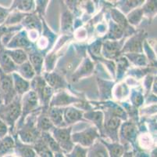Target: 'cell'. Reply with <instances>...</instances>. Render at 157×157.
I'll return each mask as SVG.
<instances>
[{"label": "cell", "instance_id": "obj_57", "mask_svg": "<svg viewBox=\"0 0 157 157\" xmlns=\"http://www.w3.org/2000/svg\"><path fill=\"white\" fill-rule=\"evenodd\" d=\"M10 134L9 127L0 119V138H2Z\"/></svg>", "mask_w": 157, "mask_h": 157}, {"label": "cell", "instance_id": "obj_11", "mask_svg": "<svg viewBox=\"0 0 157 157\" xmlns=\"http://www.w3.org/2000/svg\"><path fill=\"white\" fill-rule=\"evenodd\" d=\"M104 114L103 135L102 138H105L111 142H119L118 131L122 120L116 117L113 114L105 111H102Z\"/></svg>", "mask_w": 157, "mask_h": 157}, {"label": "cell", "instance_id": "obj_31", "mask_svg": "<svg viewBox=\"0 0 157 157\" xmlns=\"http://www.w3.org/2000/svg\"><path fill=\"white\" fill-rule=\"evenodd\" d=\"M17 65L6 54L5 49L3 47L0 48V72L5 74H12L16 72Z\"/></svg>", "mask_w": 157, "mask_h": 157}, {"label": "cell", "instance_id": "obj_14", "mask_svg": "<svg viewBox=\"0 0 157 157\" xmlns=\"http://www.w3.org/2000/svg\"><path fill=\"white\" fill-rule=\"evenodd\" d=\"M0 93L3 104L10 103L17 96L14 90L11 74H5L0 72Z\"/></svg>", "mask_w": 157, "mask_h": 157}, {"label": "cell", "instance_id": "obj_50", "mask_svg": "<svg viewBox=\"0 0 157 157\" xmlns=\"http://www.w3.org/2000/svg\"><path fill=\"white\" fill-rule=\"evenodd\" d=\"M88 152V148H85L79 145H74L72 150L64 155L66 157H87Z\"/></svg>", "mask_w": 157, "mask_h": 157}, {"label": "cell", "instance_id": "obj_24", "mask_svg": "<svg viewBox=\"0 0 157 157\" xmlns=\"http://www.w3.org/2000/svg\"><path fill=\"white\" fill-rule=\"evenodd\" d=\"M136 145L142 150L149 152L152 149L156 148V136L149 132L139 133L137 137Z\"/></svg>", "mask_w": 157, "mask_h": 157}, {"label": "cell", "instance_id": "obj_9", "mask_svg": "<svg viewBox=\"0 0 157 157\" xmlns=\"http://www.w3.org/2000/svg\"><path fill=\"white\" fill-rule=\"evenodd\" d=\"M71 138L74 145H79L88 149L101 138V135L98 129L92 125L83 130L72 133Z\"/></svg>", "mask_w": 157, "mask_h": 157}, {"label": "cell", "instance_id": "obj_51", "mask_svg": "<svg viewBox=\"0 0 157 157\" xmlns=\"http://www.w3.org/2000/svg\"><path fill=\"white\" fill-rule=\"evenodd\" d=\"M73 33H74L73 38L76 39L79 43L81 42L85 41L88 37V29L87 28H85L84 26L74 31Z\"/></svg>", "mask_w": 157, "mask_h": 157}, {"label": "cell", "instance_id": "obj_52", "mask_svg": "<svg viewBox=\"0 0 157 157\" xmlns=\"http://www.w3.org/2000/svg\"><path fill=\"white\" fill-rule=\"evenodd\" d=\"M35 13H36L39 17H43L46 12L47 6L48 5L49 1H43V0H38L35 1Z\"/></svg>", "mask_w": 157, "mask_h": 157}, {"label": "cell", "instance_id": "obj_12", "mask_svg": "<svg viewBox=\"0 0 157 157\" xmlns=\"http://www.w3.org/2000/svg\"><path fill=\"white\" fill-rule=\"evenodd\" d=\"M3 48L7 50L21 49L25 50L27 53H29L32 50H36V46L35 43H33L30 41L26 30L23 28L14 33L13 35L11 37L10 41L6 43V45Z\"/></svg>", "mask_w": 157, "mask_h": 157}, {"label": "cell", "instance_id": "obj_34", "mask_svg": "<svg viewBox=\"0 0 157 157\" xmlns=\"http://www.w3.org/2000/svg\"><path fill=\"white\" fill-rule=\"evenodd\" d=\"M13 78V83L14 90L17 94L19 96H23L24 93H26L29 90H31V84L30 81L24 80L20 75L17 72H13L11 74Z\"/></svg>", "mask_w": 157, "mask_h": 157}, {"label": "cell", "instance_id": "obj_46", "mask_svg": "<svg viewBox=\"0 0 157 157\" xmlns=\"http://www.w3.org/2000/svg\"><path fill=\"white\" fill-rule=\"evenodd\" d=\"M32 147L36 153L37 157H53V152L49 149L41 138L34 145H32Z\"/></svg>", "mask_w": 157, "mask_h": 157}, {"label": "cell", "instance_id": "obj_22", "mask_svg": "<svg viewBox=\"0 0 157 157\" xmlns=\"http://www.w3.org/2000/svg\"><path fill=\"white\" fill-rule=\"evenodd\" d=\"M21 26L24 30H36L42 34V17H39L36 13L33 12L26 14L21 22Z\"/></svg>", "mask_w": 157, "mask_h": 157}, {"label": "cell", "instance_id": "obj_45", "mask_svg": "<svg viewBox=\"0 0 157 157\" xmlns=\"http://www.w3.org/2000/svg\"><path fill=\"white\" fill-rule=\"evenodd\" d=\"M87 157H109L105 146L100 141L97 140L92 146L88 148Z\"/></svg>", "mask_w": 157, "mask_h": 157}, {"label": "cell", "instance_id": "obj_62", "mask_svg": "<svg viewBox=\"0 0 157 157\" xmlns=\"http://www.w3.org/2000/svg\"><path fill=\"white\" fill-rule=\"evenodd\" d=\"M2 104H3V101H2V95H1V93H0V106L2 105Z\"/></svg>", "mask_w": 157, "mask_h": 157}, {"label": "cell", "instance_id": "obj_56", "mask_svg": "<svg viewBox=\"0 0 157 157\" xmlns=\"http://www.w3.org/2000/svg\"><path fill=\"white\" fill-rule=\"evenodd\" d=\"M10 13V10L9 8H6V7L0 6V26L3 25Z\"/></svg>", "mask_w": 157, "mask_h": 157}, {"label": "cell", "instance_id": "obj_39", "mask_svg": "<svg viewBox=\"0 0 157 157\" xmlns=\"http://www.w3.org/2000/svg\"><path fill=\"white\" fill-rule=\"evenodd\" d=\"M144 2L143 0H124V1H119L116 4V8L118 9L122 14H124L125 16L133 10L135 9L141 7L143 5Z\"/></svg>", "mask_w": 157, "mask_h": 157}, {"label": "cell", "instance_id": "obj_32", "mask_svg": "<svg viewBox=\"0 0 157 157\" xmlns=\"http://www.w3.org/2000/svg\"><path fill=\"white\" fill-rule=\"evenodd\" d=\"M10 10L18 11L23 14H31L35 12V2L33 0H16L13 1L10 7H9Z\"/></svg>", "mask_w": 157, "mask_h": 157}, {"label": "cell", "instance_id": "obj_40", "mask_svg": "<svg viewBox=\"0 0 157 157\" xmlns=\"http://www.w3.org/2000/svg\"><path fill=\"white\" fill-rule=\"evenodd\" d=\"M15 148V141L11 134H8L2 138H0V157L7 154L13 153Z\"/></svg>", "mask_w": 157, "mask_h": 157}, {"label": "cell", "instance_id": "obj_41", "mask_svg": "<svg viewBox=\"0 0 157 157\" xmlns=\"http://www.w3.org/2000/svg\"><path fill=\"white\" fill-rule=\"evenodd\" d=\"M6 54L10 56L16 65H21L23 63L28 60V53L21 49H14V50H7L5 49Z\"/></svg>", "mask_w": 157, "mask_h": 157}, {"label": "cell", "instance_id": "obj_47", "mask_svg": "<svg viewBox=\"0 0 157 157\" xmlns=\"http://www.w3.org/2000/svg\"><path fill=\"white\" fill-rule=\"evenodd\" d=\"M144 17H147L148 21H151L156 15V1H146L142 6Z\"/></svg>", "mask_w": 157, "mask_h": 157}, {"label": "cell", "instance_id": "obj_13", "mask_svg": "<svg viewBox=\"0 0 157 157\" xmlns=\"http://www.w3.org/2000/svg\"><path fill=\"white\" fill-rule=\"evenodd\" d=\"M147 35L148 34L145 32V30H140L125 39L121 50V55L129 53L142 54L143 43L147 39Z\"/></svg>", "mask_w": 157, "mask_h": 157}, {"label": "cell", "instance_id": "obj_23", "mask_svg": "<svg viewBox=\"0 0 157 157\" xmlns=\"http://www.w3.org/2000/svg\"><path fill=\"white\" fill-rule=\"evenodd\" d=\"M130 92L131 88L124 80L116 83L112 90V99L117 103L126 101L129 97Z\"/></svg>", "mask_w": 157, "mask_h": 157}, {"label": "cell", "instance_id": "obj_7", "mask_svg": "<svg viewBox=\"0 0 157 157\" xmlns=\"http://www.w3.org/2000/svg\"><path fill=\"white\" fill-rule=\"evenodd\" d=\"M58 39L59 37L57 34L51 30L45 22V19L42 17V31L38 39L35 43L36 50L42 55L45 56L52 50Z\"/></svg>", "mask_w": 157, "mask_h": 157}, {"label": "cell", "instance_id": "obj_36", "mask_svg": "<svg viewBox=\"0 0 157 157\" xmlns=\"http://www.w3.org/2000/svg\"><path fill=\"white\" fill-rule=\"evenodd\" d=\"M63 108L48 107L47 109L48 117L55 127H65L66 126L63 120Z\"/></svg>", "mask_w": 157, "mask_h": 157}, {"label": "cell", "instance_id": "obj_4", "mask_svg": "<svg viewBox=\"0 0 157 157\" xmlns=\"http://www.w3.org/2000/svg\"><path fill=\"white\" fill-rule=\"evenodd\" d=\"M30 84L31 90L36 93L42 108L49 107V103L55 91L47 84L42 76H35L30 81Z\"/></svg>", "mask_w": 157, "mask_h": 157}, {"label": "cell", "instance_id": "obj_29", "mask_svg": "<svg viewBox=\"0 0 157 157\" xmlns=\"http://www.w3.org/2000/svg\"><path fill=\"white\" fill-rule=\"evenodd\" d=\"M74 18V14L68 9L63 11L60 17V31L63 35H72Z\"/></svg>", "mask_w": 157, "mask_h": 157}, {"label": "cell", "instance_id": "obj_18", "mask_svg": "<svg viewBox=\"0 0 157 157\" xmlns=\"http://www.w3.org/2000/svg\"><path fill=\"white\" fill-rule=\"evenodd\" d=\"M42 76L47 84L55 92L68 89V81L67 79L55 70L50 72H43Z\"/></svg>", "mask_w": 157, "mask_h": 157}, {"label": "cell", "instance_id": "obj_6", "mask_svg": "<svg viewBox=\"0 0 157 157\" xmlns=\"http://www.w3.org/2000/svg\"><path fill=\"white\" fill-rule=\"evenodd\" d=\"M138 134L139 133L136 123L130 119L124 121L121 123L118 131L119 142L126 148L127 150H130L136 145Z\"/></svg>", "mask_w": 157, "mask_h": 157}, {"label": "cell", "instance_id": "obj_58", "mask_svg": "<svg viewBox=\"0 0 157 157\" xmlns=\"http://www.w3.org/2000/svg\"><path fill=\"white\" fill-rule=\"evenodd\" d=\"M122 157H133V154H132V151H131V149L125 151V152L124 153V155H122Z\"/></svg>", "mask_w": 157, "mask_h": 157}, {"label": "cell", "instance_id": "obj_35", "mask_svg": "<svg viewBox=\"0 0 157 157\" xmlns=\"http://www.w3.org/2000/svg\"><path fill=\"white\" fill-rule=\"evenodd\" d=\"M102 38H98L87 45L86 50L88 54V57L93 61H98L99 59L102 58Z\"/></svg>", "mask_w": 157, "mask_h": 157}, {"label": "cell", "instance_id": "obj_53", "mask_svg": "<svg viewBox=\"0 0 157 157\" xmlns=\"http://www.w3.org/2000/svg\"><path fill=\"white\" fill-rule=\"evenodd\" d=\"M85 3L81 4V10L85 11L88 15H92L95 12V4L92 1H87V2H84Z\"/></svg>", "mask_w": 157, "mask_h": 157}, {"label": "cell", "instance_id": "obj_21", "mask_svg": "<svg viewBox=\"0 0 157 157\" xmlns=\"http://www.w3.org/2000/svg\"><path fill=\"white\" fill-rule=\"evenodd\" d=\"M96 83L100 101L112 100V90L116 82L113 80H105L97 76Z\"/></svg>", "mask_w": 157, "mask_h": 157}, {"label": "cell", "instance_id": "obj_27", "mask_svg": "<svg viewBox=\"0 0 157 157\" xmlns=\"http://www.w3.org/2000/svg\"><path fill=\"white\" fill-rule=\"evenodd\" d=\"M47 109L48 108H42L37 115L36 127L40 132H51L55 127L48 117Z\"/></svg>", "mask_w": 157, "mask_h": 157}, {"label": "cell", "instance_id": "obj_48", "mask_svg": "<svg viewBox=\"0 0 157 157\" xmlns=\"http://www.w3.org/2000/svg\"><path fill=\"white\" fill-rule=\"evenodd\" d=\"M40 138H42L43 142L46 144L47 146L49 148V149L53 153L61 152L59 145H58L57 142H56V140L54 139V138L52 137V134L50 132H41V136H40Z\"/></svg>", "mask_w": 157, "mask_h": 157}, {"label": "cell", "instance_id": "obj_38", "mask_svg": "<svg viewBox=\"0 0 157 157\" xmlns=\"http://www.w3.org/2000/svg\"><path fill=\"white\" fill-rule=\"evenodd\" d=\"M122 55H124L128 59L130 64L134 66V68H145L149 66L148 59L143 53L142 54L129 53V54H124Z\"/></svg>", "mask_w": 157, "mask_h": 157}, {"label": "cell", "instance_id": "obj_1", "mask_svg": "<svg viewBox=\"0 0 157 157\" xmlns=\"http://www.w3.org/2000/svg\"><path fill=\"white\" fill-rule=\"evenodd\" d=\"M86 47L87 45L83 46L81 43L70 44L67 52L57 61L55 71L60 73L67 80L82 60L88 55Z\"/></svg>", "mask_w": 157, "mask_h": 157}, {"label": "cell", "instance_id": "obj_42", "mask_svg": "<svg viewBox=\"0 0 157 157\" xmlns=\"http://www.w3.org/2000/svg\"><path fill=\"white\" fill-rule=\"evenodd\" d=\"M16 72L28 81H31L36 76L35 70L28 60H27L26 62L23 63L21 65H18Z\"/></svg>", "mask_w": 157, "mask_h": 157}, {"label": "cell", "instance_id": "obj_33", "mask_svg": "<svg viewBox=\"0 0 157 157\" xmlns=\"http://www.w3.org/2000/svg\"><path fill=\"white\" fill-rule=\"evenodd\" d=\"M15 141V148L13 153L18 157H37L32 145L24 144L18 139L17 137L13 136Z\"/></svg>", "mask_w": 157, "mask_h": 157}, {"label": "cell", "instance_id": "obj_63", "mask_svg": "<svg viewBox=\"0 0 157 157\" xmlns=\"http://www.w3.org/2000/svg\"><path fill=\"white\" fill-rule=\"evenodd\" d=\"M13 157H18V156H17V155H16L15 154L13 153Z\"/></svg>", "mask_w": 157, "mask_h": 157}, {"label": "cell", "instance_id": "obj_49", "mask_svg": "<svg viewBox=\"0 0 157 157\" xmlns=\"http://www.w3.org/2000/svg\"><path fill=\"white\" fill-rule=\"evenodd\" d=\"M155 75L148 74L145 76L142 80V84L140 85V86H141V88H142V91H143L145 97L151 93L152 84H153L154 80H155Z\"/></svg>", "mask_w": 157, "mask_h": 157}, {"label": "cell", "instance_id": "obj_19", "mask_svg": "<svg viewBox=\"0 0 157 157\" xmlns=\"http://www.w3.org/2000/svg\"><path fill=\"white\" fill-rule=\"evenodd\" d=\"M83 117L86 122L92 123V126H95L98 129L102 138L103 135V123H104V114L102 110L96 109H92L91 110L84 112Z\"/></svg>", "mask_w": 157, "mask_h": 157}, {"label": "cell", "instance_id": "obj_55", "mask_svg": "<svg viewBox=\"0 0 157 157\" xmlns=\"http://www.w3.org/2000/svg\"><path fill=\"white\" fill-rule=\"evenodd\" d=\"M131 151L133 157H150L149 152L141 149L139 147L137 146V145H135L133 148H131Z\"/></svg>", "mask_w": 157, "mask_h": 157}, {"label": "cell", "instance_id": "obj_8", "mask_svg": "<svg viewBox=\"0 0 157 157\" xmlns=\"http://www.w3.org/2000/svg\"><path fill=\"white\" fill-rule=\"evenodd\" d=\"M72 131L73 126H71L65 127H54L50 132L59 145L61 152L64 154L71 152L74 146L71 138Z\"/></svg>", "mask_w": 157, "mask_h": 157}, {"label": "cell", "instance_id": "obj_43", "mask_svg": "<svg viewBox=\"0 0 157 157\" xmlns=\"http://www.w3.org/2000/svg\"><path fill=\"white\" fill-rule=\"evenodd\" d=\"M144 18L143 10H142V6L138 8L135 9L131 12L128 13L126 15V19L128 21V23L131 26V27H138Z\"/></svg>", "mask_w": 157, "mask_h": 157}, {"label": "cell", "instance_id": "obj_26", "mask_svg": "<svg viewBox=\"0 0 157 157\" xmlns=\"http://www.w3.org/2000/svg\"><path fill=\"white\" fill-rule=\"evenodd\" d=\"M108 30L106 34L102 37V40H112V41H120L122 39H126L124 36V31L121 27L111 21L110 19L107 21Z\"/></svg>", "mask_w": 157, "mask_h": 157}, {"label": "cell", "instance_id": "obj_61", "mask_svg": "<svg viewBox=\"0 0 157 157\" xmlns=\"http://www.w3.org/2000/svg\"><path fill=\"white\" fill-rule=\"evenodd\" d=\"M13 153H10V154H7V155H3V156L2 157H13Z\"/></svg>", "mask_w": 157, "mask_h": 157}, {"label": "cell", "instance_id": "obj_20", "mask_svg": "<svg viewBox=\"0 0 157 157\" xmlns=\"http://www.w3.org/2000/svg\"><path fill=\"white\" fill-rule=\"evenodd\" d=\"M63 120L66 126H71L75 123L85 121L83 117L84 112L74 106H68L63 109ZM86 122V121H85Z\"/></svg>", "mask_w": 157, "mask_h": 157}, {"label": "cell", "instance_id": "obj_16", "mask_svg": "<svg viewBox=\"0 0 157 157\" xmlns=\"http://www.w3.org/2000/svg\"><path fill=\"white\" fill-rule=\"evenodd\" d=\"M125 39L120 41L112 40H102V56L107 60H114L121 56V50Z\"/></svg>", "mask_w": 157, "mask_h": 157}, {"label": "cell", "instance_id": "obj_2", "mask_svg": "<svg viewBox=\"0 0 157 157\" xmlns=\"http://www.w3.org/2000/svg\"><path fill=\"white\" fill-rule=\"evenodd\" d=\"M38 112L28 116L21 126L16 128L12 136L17 137L18 139L24 144L34 145L41 136V132L36 127V118Z\"/></svg>", "mask_w": 157, "mask_h": 157}, {"label": "cell", "instance_id": "obj_25", "mask_svg": "<svg viewBox=\"0 0 157 157\" xmlns=\"http://www.w3.org/2000/svg\"><path fill=\"white\" fill-rule=\"evenodd\" d=\"M98 140L105 146L109 157H122L127 150L126 148L119 142H111L102 138H99Z\"/></svg>", "mask_w": 157, "mask_h": 157}, {"label": "cell", "instance_id": "obj_37", "mask_svg": "<svg viewBox=\"0 0 157 157\" xmlns=\"http://www.w3.org/2000/svg\"><path fill=\"white\" fill-rule=\"evenodd\" d=\"M128 100H129V103L131 104V105H133L134 107L137 108L138 109L140 108H142V106H144L145 95H144L141 86L134 87V88L131 89Z\"/></svg>", "mask_w": 157, "mask_h": 157}, {"label": "cell", "instance_id": "obj_44", "mask_svg": "<svg viewBox=\"0 0 157 157\" xmlns=\"http://www.w3.org/2000/svg\"><path fill=\"white\" fill-rule=\"evenodd\" d=\"M59 60L58 54L51 50L44 56V72H50L55 70L57 61Z\"/></svg>", "mask_w": 157, "mask_h": 157}, {"label": "cell", "instance_id": "obj_54", "mask_svg": "<svg viewBox=\"0 0 157 157\" xmlns=\"http://www.w3.org/2000/svg\"><path fill=\"white\" fill-rule=\"evenodd\" d=\"M95 29L97 34L99 35V38H102L106 34L107 30H108V24H107V23L101 21V22H98L97 24Z\"/></svg>", "mask_w": 157, "mask_h": 157}, {"label": "cell", "instance_id": "obj_10", "mask_svg": "<svg viewBox=\"0 0 157 157\" xmlns=\"http://www.w3.org/2000/svg\"><path fill=\"white\" fill-rule=\"evenodd\" d=\"M84 101H85L84 99L73 95L67 90H61L54 93L49 103V107L66 108L68 106H77Z\"/></svg>", "mask_w": 157, "mask_h": 157}, {"label": "cell", "instance_id": "obj_3", "mask_svg": "<svg viewBox=\"0 0 157 157\" xmlns=\"http://www.w3.org/2000/svg\"><path fill=\"white\" fill-rule=\"evenodd\" d=\"M21 116V96L17 95L8 104H2L0 106V119L9 127L10 134L15 131L16 125Z\"/></svg>", "mask_w": 157, "mask_h": 157}, {"label": "cell", "instance_id": "obj_15", "mask_svg": "<svg viewBox=\"0 0 157 157\" xmlns=\"http://www.w3.org/2000/svg\"><path fill=\"white\" fill-rule=\"evenodd\" d=\"M95 71V64L94 61L88 55L82 60L75 71L68 78L67 81L71 83H77L83 78L92 76Z\"/></svg>", "mask_w": 157, "mask_h": 157}, {"label": "cell", "instance_id": "obj_17", "mask_svg": "<svg viewBox=\"0 0 157 157\" xmlns=\"http://www.w3.org/2000/svg\"><path fill=\"white\" fill-rule=\"evenodd\" d=\"M109 19L111 21H113L115 24L119 25L120 27H121L124 29V36L126 39L137 31L135 29V28L131 27L128 24V21L126 19V16L124 14H122L116 7H111V8L109 9Z\"/></svg>", "mask_w": 157, "mask_h": 157}, {"label": "cell", "instance_id": "obj_59", "mask_svg": "<svg viewBox=\"0 0 157 157\" xmlns=\"http://www.w3.org/2000/svg\"><path fill=\"white\" fill-rule=\"evenodd\" d=\"M156 154H157V149H156V148L152 149V150L149 152V155H150V157H157Z\"/></svg>", "mask_w": 157, "mask_h": 157}, {"label": "cell", "instance_id": "obj_28", "mask_svg": "<svg viewBox=\"0 0 157 157\" xmlns=\"http://www.w3.org/2000/svg\"><path fill=\"white\" fill-rule=\"evenodd\" d=\"M114 62H115L116 66L115 82L118 83V82H121L124 80L127 72L131 68V64H130L128 59L124 55L120 56L117 58L115 59Z\"/></svg>", "mask_w": 157, "mask_h": 157}, {"label": "cell", "instance_id": "obj_5", "mask_svg": "<svg viewBox=\"0 0 157 157\" xmlns=\"http://www.w3.org/2000/svg\"><path fill=\"white\" fill-rule=\"evenodd\" d=\"M41 109L42 106L35 92L31 90L24 93L21 96V116L16 125V128L21 126L28 116L38 112Z\"/></svg>", "mask_w": 157, "mask_h": 157}, {"label": "cell", "instance_id": "obj_30", "mask_svg": "<svg viewBox=\"0 0 157 157\" xmlns=\"http://www.w3.org/2000/svg\"><path fill=\"white\" fill-rule=\"evenodd\" d=\"M28 61L35 70L36 76H42L44 72V56L37 50L28 53Z\"/></svg>", "mask_w": 157, "mask_h": 157}, {"label": "cell", "instance_id": "obj_64", "mask_svg": "<svg viewBox=\"0 0 157 157\" xmlns=\"http://www.w3.org/2000/svg\"><path fill=\"white\" fill-rule=\"evenodd\" d=\"M0 48H1V47H0Z\"/></svg>", "mask_w": 157, "mask_h": 157}, {"label": "cell", "instance_id": "obj_60", "mask_svg": "<svg viewBox=\"0 0 157 157\" xmlns=\"http://www.w3.org/2000/svg\"><path fill=\"white\" fill-rule=\"evenodd\" d=\"M53 155H54L53 157H66L63 152H55V153H53Z\"/></svg>", "mask_w": 157, "mask_h": 157}]
</instances>
